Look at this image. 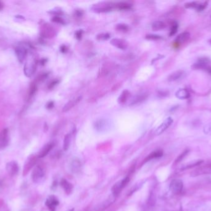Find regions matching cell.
Instances as JSON below:
<instances>
[{"label": "cell", "mask_w": 211, "mask_h": 211, "mask_svg": "<svg viewBox=\"0 0 211 211\" xmlns=\"http://www.w3.org/2000/svg\"><path fill=\"white\" fill-rule=\"evenodd\" d=\"M130 181L129 177H126L122 180L117 182L112 188V193L114 197L117 196L121 192L122 189L127 185Z\"/></svg>", "instance_id": "3957f363"}, {"label": "cell", "mask_w": 211, "mask_h": 211, "mask_svg": "<svg viewBox=\"0 0 211 211\" xmlns=\"http://www.w3.org/2000/svg\"><path fill=\"white\" fill-rule=\"evenodd\" d=\"M59 201L56 197L53 195H51L46 201L45 204L50 211H55L56 208L59 205Z\"/></svg>", "instance_id": "30bf717a"}, {"label": "cell", "mask_w": 211, "mask_h": 211, "mask_svg": "<svg viewBox=\"0 0 211 211\" xmlns=\"http://www.w3.org/2000/svg\"><path fill=\"white\" fill-rule=\"evenodd\" d=\"M16 53L17 54V56L18 57L19 60L22 62L24 59L25 58L26 56L27 55V50L24 46H18L16 48Z\"/></svg>", "instance_id": "5bb4252c"}, {"label": "cell", "mask_w": 211, "mask_h": 211, "mask_svg": "<svg viewBox=\"0 0 211 211\" xmlns=\"http://www.w3.org/2000/svg\"><path fill=\"white\" fill-rule=\"evenodd\" d=\"M110 43L113 45L114 47L121 49V50H126L128 47V43L123 39L121 38H113L111 40Z\"/></svg>", "instance_id": "9c48e42d"}, {"label": "cell", "mask_w": 211, "mask_h": 211, "mask_svg": "<svg viewBox=\"0 0 211 211\" xmlns=\"http://www.w3.org/2000/svg\"><path fill=\"white\" fill-rule=\"evenodd\" d=\"M52 147H53V144L52 143H50V144H48L46 145V146H44L43 147V148L39 152L38 157L43 158V157H45L50 152V151L52 149Z\"/></svg>", "instance_id": "7402d4cb"}, {"label": "cell", "mask_w": 211, "mask_h": 211, "mask_svg": "<svg viewBox=\"0 0 211 211\" xmlns=\"http://www.w3.org/2000/svg\"><path fill=\"white\" fill-rule=\"evenodd\" d=\"M110 34L108 33H102V34H98L96 36V38L98 40H107L110 38Z\"/></svg>", "instance_id": "4dcf8cb0"}, {"label": "cell", "mask_w": 211, "mask_h": 211, "mask_svg": "<svg viewBox=\"0 0 211 211\" xmlns=\"http://www.w3.org/2000/svg\"><path fill=\"white\" fill-rule=\"evenodd\" d=\"M178 30V24L176 22H174L172 24V26H171V29L170 30V34L169 35L170 36H172L174 35H175Z\"/></svg>", "instance_id": "d6a6232c"}, {"label": "cell", "mask_w": 211, "mask_h": 211, "mask_svg": "<svg viewBox=\"0 0 211 211\" xmlns=\"http://www.w3.org/2000/svg\"><path fill=\"white\" fill-rule=\"evenodd\" d=\"M170 190L174 194L180 193L183 188V183L181 180L174 179L170 183Z\"/></svg>", "instance_id": "8992f818"}, {"label": "cell", "mask_w": 211, "mask_h": 211, "mask_svg": "<svg viewBox=\"0 0 211 211\" xmlns=\"http://www.w3.org/2000/svg\"><path fill=\"white\" fill-rule=\"evenodd\" d=\"M52 21L56 22V23H59V24H64V21L62 18H61L59 16H55L52 19Z\"/></svg>", "instance_id": "d590c367"}, {"label": "cell", "mask_w": 211, "mask_h": 211, "mask_svg": "<svg viewBox=\"0 0 211 211\" xmlns=\"http://www.w3.org/2000/svg\"><path fill=\"white\" fill-rule=\"evenodd\" d=\"M166 27V24L161 21H157L153 23L152 29L155 31L161 30Z\"/></svg>", "instance_id": "cb8c5ba5"}, {"label": "cell", "mask_w": 211, "mask_h": 211, "mask_svg": "<svg viewBox=\"0 0 211 211\" xmlns=\"http://www.w3.org/2000/svg\"><path fill=\"white\" fill-rule=\"evenodd\" d=\"M71 141V136L70 134H67L65 136L64 139V143H63V149L64 150L66 151L69 149Z\"/></svg>", "instance_id": "83f0119b"}, {"label": "cell", "mask_w": 211, "mask_h": 211, "mask_svg": "<svg viewBox=\"0 0 211 211\" xmlns=\"http://www.w3.org/2000/svg\"><path fill=\"white\" fill-rule=\"evenodd\" d=\"M67 51V48L66 46L65 45H62L61 47V51L62 53H65Z\"/></svg>", "instance_id": "b9f144b4"}, {"label": "cell", "mask_w": 211, "mask_h": 211, "mask_svg": "<svg viewBox=\"0 0 211 211\" xmlns=\"http://www.w3.org/2000/svg\"><path fill=\"white\" fill-rule=\"evenodd\" d=\"M47 108L48 109H51L53 108L54 107V102H50L48 104H47Z\"/></svg>", "instance_id": "60d3db41"}, {"label": "cell", "mask_w": 211, "mask_h": 211, "mask_svg": "<svg viewBox=\"0 0 211 211\" xmlns=\"http://www.w3.org/2000/svg\"><path fill=\"white\" fill-rule=\"evenodd\" d=\"M148 97V94L146 92H144V93H142L140 94H138L136 96H135L131 100L130 102V105L132 106V105H135L136 104H139L142 102H143L144 100H146Z\"/></svg>", "instance_id": "8fae6325"}, {"label": "cell", "mask_w": 211, "mask_h": 211, "mask_svg": "<svg viewBox=\"0 0 211 211\" xmlns=\"http://www.w3.org/2000/svg\"><path fill=\"white\" fill-rule=\"evenodd\" d=\"M75 13H76V15H77V16H79V17L82 16V14H83V12H82V11H79V10L76 11Z\"/></svg>", "instance_id": "7bdbcfd3"}, {"label": "cell", "mask_w": 211, "mask_h": 211, "mask_svg": "<svg viewBox=\"0 0 211 211\" xmlns=\"http://www.w3.org/2000/svg\"><path fill=\"white\" fill-rule=\"evenodd\" d=\"M37 68V62L34 58H29L27 60L24 66V72L25 75L30 77L35 72Z\"/></svg>", "instance_id": "6da1fadb"}, {"label": "cell", "mask_w": 211, "mask_h": 211, "mask_svg": "<svg viewBox=\"0 0 211 211\" xmlns=\"http://www.w3.org/2000/svg\"><path fill=\"white\" fill-rule=\"evenodd\" d=\"M188 153V150H185L184 152H183L180 156H179V157L177 158L176 161H175V162H176V163L180 162L183 159V158L187 155V154Z\"/></svg>", "instance_id": "74e56055"}, {"label": "cell", "mask_w": 211, "mask_h": 211, "mask_svg": "<svg viewBox=\"0 0 211 211\" xmlns=\"http://www.w3.org/2000/svg\"><path fill=\"white\" fill-rule=\"evenodd\" d=\"M204 132L206 134H211V123L204 126Z\"/></svg>", "instance_id": "e575fe53"}, {"label": "cell", "mask_w": 211, "mask_h": 211, "mask_svg": "<svg viewBox=\"0 0 211 211\" xmlns=\"http://www.w3.org/2000/svg\"><path fill=\"white\" fill-rule=\"evenodd\" d=\"M131 6V4H129L128 3H124V2H121V3H116L115 4V8L121 9V10H128L130 9Z\"/></svg>", "instance_id": "4316f807"}, {"label": "cell", "mask_w": 211, "mask_h": 211, "mask_svg": "<svg viewBox=\"0 0 211 211\" xmlns=\"http://www.w3.org/2000/svg\"><path fill=\"white\" fill-rule=\"evenodd\" d=\"M209 42L211 44V38H210V39H209Z\"/></svg>", "instance_id": "bcb514c9"}, {"label": "cell", "mask_w": 211, "mask_h": 211, "mask_svg": "<svg viewBox=\"0 0 211 211\" xmlns=\"http://www.w3.org/2000/svg\"><path fill=\"white\" fill-rule=\"evenodd\" d=\"M210 61L209 59L206 58H202L198 60L195 64L193 66V67L195 69H202L208 71L211 74V67L209 66Z\"/></svg>", "instance_id": "5b68a950"}, {"label": "cell", "mask_w": 211, "mask_h": 211, "mask_svg": "<svg viewBox=\"0 0 211 211\" xmlns=\"http://www.w3.org/2000/svg\"><path fill=\"white\" fill-rule=\"evenodd\" d=\"M173 119L171 117H169L167 118V119L165 120L160 125V126L158 127L156 130L155 131V134L156 135H160L162 133H163L164 132L166 131L171 124H172L173 123Z\"/></svg>", "instance_id": "ba28073f"}, {"label": "cell", "mask_w": 211, "mask_h": 211, "mask_svg": "<svg viewBox=\"0 0 211 211\" xmlns=\"http://www.w3.org/2000/svg\"><path fill=\"white\" fill-rule=\"evenodd\" d=\"M81 100H82V97L79 96L78 97H76L75 98H73V99L69 100L66 104L64 105V107H63V109H62V111L66 112V111H69L72 108H73L75 106V105H77L79 102H80Z\"/></svg>", "instance_id": "7c38bea8"}, {"label": "cell", "mask_w": 211, "mask_h": 211, "mask_svg": "<svg viewBox=\"0 0 211 211\" xmlns=\"http://www.w3.org/2000/svg\"><path fill=\"white\" fill-rule=\"evenodd\" d=\"M116 28L118 31L122 32H126L129 29L128 26L125 24H118L116 25Z\"/></svg>", "instance_id": "f1b7e54d"}, {"label": "cell", "mask_w": 211, "mask_h": 211, "mask_svg": "<svg viewBox=\"0 0 211 211\" xmlns=\"http://www.w3.org/2000/svg\"><path fill=\"white\" fill-rule=\"evenodd\" d=\"M34 161H35L34 159H30L28 162H26L24 168V173H23L24 175L27 174V171H29L30 169V168L33 166V165H34Z\"/></svg>", "instance_id": "f546056e"}, {"label": "cell", "mask_w": 211, "mask_h": 211, "mask_svg": "<svg viewBox=\"0 0 211 211\" xmlns=\"http://www.w3.org/2000/svg\"><path fill=\"white\" fill-rule=\"evenodd\" d=\"M82 35H83V30H79L77 31L75 33V37L78 39V40H80L82 37Z\"/></svg>", "instance_id": "f35d334b"}, {"label": "cell", "mask_w": 211, "mask_h": 211, "mask_svg": "<svg viewBox=\"0 0 211 211\" xmlns=\"http://www.w3.org/2000/svg\"><path fill=\"white\" fill-rule=\"evenodd\" d=\"M82 164L80 160H78L77 158L73 159L70 162V170L73 173H78L80 171L81 169Z\"/></svg>", "instance_id": "e0dca14e"}, {"label": "cell", "mask_w": 211, "mask_h": 211, "mask_svg": "<svg viewBox=\"0 0 211 211\" xmlns=\"http://www.w3.org/2000/svg\"><path fill=\"white\" fill-rule=\"evenodd\" d=\"M6 170H7L8 173L11 175V176H14L16 175L19 170V167L17 163L14 162L12 161L7 163L6 165Z\"/></svg>", "instance_id": "4fadbf2b"}, {"label": "cell", "mask_w": 211, "mask_h": 211, "mask_svg": "<svg viewBox=\"0 0 211 211\" xmlns=\"http://www.w3.org/2000/svg\"><path fill=\"white\" fill-rule=\"evenodd\" d=\"M8 129H4L1 133H0V149H4L7 146L8 144Z\"/></svg>", "instance_id": "9a60e30c"}, {"label": "cell", "mask_w": 211, "mask_h": 211, "mask_svg": "<svg viewBox=\"0 0 211 211\" xmlns=\"http://www.w3.org/2000/svg\"><path fill=\"white\" fill-rule=\"evenodd\" d=\"M175 96L178 98H179V99L184 100V99H187V98H189V94L187 89H180L176 92Z\"/></svg>", "instance_id": "44dd1931"}, {"label": "cell", "mask_w": 211, "mask_h": 211, "mask_svg": "<svg viewBox=\"0 0 211 211\" xmlns=\"http://www.w3.org/2000/svg\"><path fill=\"white\" fill-rule=\"evenodd\" d=\"M184 74H185V73H184V71L178 70L172 72V74H170L167 77V80L169 82L176 81L179 80L180 79L182 78L183 76H184Z\"/></svg>", "instance_id": "2e32d148"}, {"label": "cell", "mask_w": 211, "mask_h": 211, "mask_svg": "<svg viewBox=\"0 0 211 211\" xmlns=\"http://www.w3.org/2000/svg\"><path fill=\"white\" fill-rule=\"evenodd\" d=\"M67 211H74V209H69V210H68Z\"/></svg>", "instance_id": "f6af8a7d"}, {"label": "cell", "mask_w": 211, "mask_h": 211, "mask_svg": "<svg viewBox=\"0 0 211 211\" xmlns=\"http://www.w3.org/2000/svg\"><path fill=\"white\" fill-rule=\"evenodd\" d=\"M61 186L64 189L65 193L67 194H70L72 189H73V185L67 180L64 178L62 179L61 181Z\"/></svg>", "instance_id": "d6986e66"}, {"label": "cell", "mask_w": 211, "mask_h": 211, "mask_svg": "<svg viewBox=\"0 0 211 211\" xmlns=\"http://www.w3.org/2000/svg\"><path fill=\"white\" fill-rule=\"evenodd\" d=\"M163 155V152L162 150H156L154 151L153 152H152L151 154H150L146 158V159L144 160L145 162L149 161L150 160H152L153 159H156V158H158V157H161V156H162Z\"/></svg>", "instance_id": "d4e9b609"}, {"label": "cell", "mask_w": 211, "mask_h": 211, "mask_svg": "<svg viewBox=\"0 0 211 211\" xmlns=\"http://www.w3.org/2000/svg\"><path fill=\"white\" fill-rule=\"evenodd\" d=\"M58 83H59V81H58L57 79L52 81V82H51L49 84V85H48V88H49L50 89H52V88H53L54 87H55L56 85Z\"/></svg>", "instance_id": "ab89813d"}, {"label": "cell", "mask_w": 211, "mask_h": 211, "mask_svg": "<svg viewBox=\"0 0 211 211\" xmlns=\"http://www.w3.org/2000/svg\"><path fill=\"white\" fill-rule=\"evenodd\" d=\"M42 34L45 37H52L55 35V32L53 28L47 24L44 25V29L42 30Z\"/></svg>", "instance_id": "ffe728a7"}, {"label": "cell", "mask_w": 211, "mask_h": 211, "mask_svg": "<svg viewBox=\"0 0 211 211\" xmlns=\"http://www.w3.org/2000/svg\"><path fill=\"white\" fill-rule=\"evenodd\" d=\"M115 8V4L112 3H100L94 5L92 10L96 12H105L111 11Z\"/></svg>", "instance_id": "7a4b0ae2"}, {"label": "cell", "mask_w": 211, "mask_h": 211, "mask_svg": "<svg viewBox=\"0 0 211 211\" xmlns=\"http://www.w3.org/2000/svg\"><path fill=\"white\" fill-rule=\"evenodd\" d=\"M95 128L98 131H105L107 128V123L104 120H100L95 124Z\"/></svg>", "instance_id": "603a6c76"}, {"label": "cell", "mask_w": 211, "mask_h": 211, "mask_svg": "<svg viewBox=\"0 0 211 211\" xmlns=\"http://www.w3.org/2000/svg\"><path fill=\"white\" fill-rule=\"evenodd\" d=\"M207 1H192V2H188L184 4V6L186 8H193L196 9L197 11H201L204 10L206 8L207 5Z\"/></svg>", "instance_id": "52a82bcc"}, {"label": "cell", "mask_w": 211, "mask_h": 211, "mask_svg": "<svg viewBox=\"0 0 211 211\" xmlns=\"http://www.w3.org/2000/svg\"><path fill=\"white\" fill-rule=\"evenodd\" d=\"M44 171L43 168L39 165L36 166L32 173V179L35 183L41 181L44 176Z\"/></svg>", "instance_id": "277c9868"}, {"label": "cell", "mask_w": 211, "mask_h": 211, "mask_svg": "<svg viewBox=\"0 0 211 211\" xmlns=\"http://www.w3.org/2000/svg\"><path fill=\"white\" fill-rule=\"evenodd\" d=\"M130 93L128 90H123L122 92V93L119 96V97H118V102L120 103H124L126 102L130 97Z\"/></svg>", "instance_id": "484cf974"}, {"label": "cell", "mask_w": 211, "mask_h": 211, "mask_svg": "<svg viewBox=\"0 0 211 211\" xmlns=\"http://www.w3.org/2000/svg\"><path fill=\"white\" fill-rule=\"evenodd\" d=\"M190 37L189 33L188 32H184L181 33L180 34L178 35L175 38V42L178 44H180L186 42L189 40Z\"/></svg>", "instance_id": "ac0fdd59"}, {"label": "cell", "mask_w": 211, "mask_h": 211, "mask_svg": "<svg viewBox=\"0 0 211 211\" xmlns=\"http://www.w3.org/2000/svg\"><path fill=\"white\" fill-rule=\"evenodd\" d=\"M146 38L148 39V40H159V39H161L162 37L159 35L156 34H148L146 36Z\"/></svg>", "instance_id": "836d02e7"}, {"label": "cell", "mask_w": 211, "mask_h": 211, "mask_svg": "<svg viewBox=\"0 0 211 211\" xmlns=\"http://www.w3.org/2000/svg\"><path fill=\"white\" fill-rule=\"evenodd\" d=\"M202 162V160H198V161H197L196 162L193 163V164L188 165H187V167H185L182 168V169H183V170H184H184H185V169H188V168H192V167H194V166L199 165H200Z\"/></svg>", "instance_id": "8d00e7d4"}, {"label": "cell", "mask_w": 211, "mask_h": 211, "mask_svg": "<svg viewBox=\"0 0 211 211\" xmlns=\"http://www.w3.org/2000/svg\"><path fill=\"white\" fill-rule=\"evenodd\" d=\"M3 8V4L1 1H0V10H1Z\"/></svg>", "instance_id": "ee69618b"}, {"label": "cell", "mask_w": 211, "mask_h": 211, "mask_svg": "<svg viewBox=\"0 0 211 211\" xmlns=\"http://www.w3.org/2000/svg\"><path fill=\"white\" fill-rule=\"evenodd\" d=\"M37 90V85L35 83H33L31 84L30 89H29V96L30 97H32L34 95Z\"/></svg>", "instance_id": "1f68e13d"}]
</instances>
